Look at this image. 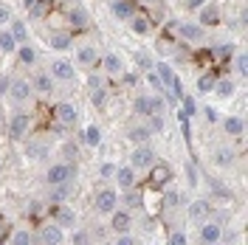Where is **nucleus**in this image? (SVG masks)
<instances>
[{
  "instance_id": "1",
  "label": "nucleus",
  "mask_w": 248,
  "mask_h": 245,
  "mask_svg": "<svg viewBox=\"0 0 248 245\" xmlns=\"http://www.w3.org/2000/svg\"><path fill=\"white\" fill-rule=\"evenodd\" d=\"M71 178H74V167H68V164H54V167H48V172H46V181H48V186L68 184Z\"/></svg>"
},
{
  "instance_id": "2",
  "label": "nucleus",
  "mask_w": 248,
  "mask_h": 245,
  "mask_svg": "<svg viewBox=\"0 0 248 245\" xmlns=\"http://www.w3.org/2000/svg\"><path fill=\"white\" fill-rule=\"evenodd\" d=\"M119 195L113 192V189H102L99 195H96V212L99 214H113L116 212V206H119Z\"/></svg>"
},
{
  "instance_id": "3",
  "label": "nucleus",
  "mask_w": 248,
  "mask_h": 245,
  "mask_svg": "<svg viewBox=\"0 0 248 245\" xmlns=\"http://www.w3.org/2000/svg\"><path fill=\"white\" fill-rule=\"evenodd\" d=\"M130 167L133 169H150L155 167V153L150 147H136L133 155H130Z\"/></svg>"
},
{
  "instance_id": "4",
  "label": "nucleus",
  "mask_w": 248,
  "mask_h": 245,
  "mask_svg": "<svg viewBox=\"0 0 248 245\" xmlns=\"http://www.w3.org/2000/svg\"><path fill=\"white\" fill-rule=\"evenodd\" d=\"M9 96L15 102H26L31 96V82H26V79H12L9 82Z\"/></svg>"
},
{
  "instance_id": "5",
  "label": "nucleus",
  "mask_w": 248,
  "mask_h": 245,
  "mask_svg": "<svg viewBox=\"0 0 248 245\" xmlns=\"http://www.w3.org/2000/svg\"><path fill=\"white\" fill-rule=\"evenodd\" d=\"M29 116L26 113H15L12 116V122H9V133H12V138H23L26 133H29Z\"/></svg>"
},
{
  "instance_id": "6",
  "label": "nucleus",
  "mask_w": 248,
  "mask_h": 245,
  "mask_svg": "<svg viewBox=\"0 0 248 245\" xmlns=\"http://www.w3.org/2000/svg\"><path fill=\"white\" fill-rule=\"evenodd\" d=\"M110 12L116 15V20H130V17L136 15V6H133V0H113Z\"/></svg>"
},
{
  "instance_id": "7",
  "label": "nucleus",
  "mask_w": 248,
  "mask_h": 245,
  "mask_svg": "<svg viewBox=\"0 0 248 245\" xmlns=\"http://www.w3.org/2000/svg\"><path fill=\"white\" fill-rule=\"evenodd\" d=\"M43 243L46 245H62L65 243V234H62V229L57 226V223H48V226H43Z\"/></svg>"
},
{
  "instance_id": "8",
  "label": "nucleus",
  "mask_w": 248,
  "mask_h": 245,
  "mask_svg": "<svg viewBox=\"0 0 248 245\" xmlns=\"http://www.w3.org/2000/svg\"><path fill=\"white\" fill-rule=\"evenodd\" d=\"M54 223H57L60 229H71V226L77 223L74 209H68V206H57V209H54Z\"/></svg>"
},
{
  "instance_id": "9",
  "label": "nucleus",
  "mask_w": 248,
  "mask_h": 245,
  "mask_svg": "<svg viewBox=\"0 0 248 245\" xmlns=\"http://www.w3.org/2000/svg\"><path fill=\"white\" fill-rule=\"evenodd\" d=\"M130 226H133V220H130V214L127 212H113V220H110V229L116 231V234H127L130 231Z\"/></svg>"
},
{
  "instance_id": "10",
  "label": "nucleus",
  "mask_w": 248,
  "mask_h": 245,
  "mask_svg": "<svg viewBox=\"0 0 248 245\" xmlns=\"http://www.w3.org/2000/svg\"><path fill=\"white\" fill-rule=\"evenodd\" d=\"M51 74H54L57 79H62V82H71V79H74V65H71L68 60H57L54 65H51Z\"/></svg>"
},
{
  "instance_id": "11",
  "label": "nucleus",
  "mask_w": 248,
  "mask_h": 245,
  "mask_svg": "<svg viewBox=\"0 0 248 245\" xmlns=\"http://www.w3.org/2000/svg\"><path fill=\"white\" fill-rule=\"evenodd\" d=\"M116 184L122 186L124 192H127V189H133V186H136V169H133V167L116 169Z\"/></svg>"
},
{
  "instance_id": "12",
  "label": "nucleus",
  "mask_w": 248,
  "mask_h": 245,
  "mask_svg": "<svg viewBox=\"0 0 248 245\" xmlns=\"http://www.w3.org/2000/svg\"><path fill=\"white\" fill-rule=\"evenodd\" d=\"M220 237H223V229H220V223H206L201 229V240L203 245H209V243H220Z\"/></svg>"
},
{
  "instance_id": "13",
  "label": "nucleus",
  "mask_w": 248,
  "mask_h": 245,
  "mask_svg": "<svg viewBox=\"0 0 248 245\" xmlns=\"http://www.w3.org/2000/svg\"><path fill=\"white\" fill-rule=\"evenodd\" d=\"M178 31H181V37H184V40H192V43L203 40V26H198V23H181Z\"/></svg>"
},
{
  "instance_id": "14",
  "label": "nucleus",
  "mask_w": 248,
  "mask_h": 245,
  "mask_svg": "<svg viewBox=\"0 0 248 245\" xmlns=\"http://www.w3.org/2000/svg\"><path fill=\"white\" fill-rule=\"evenodd\" d=\"M77 107L74 105H68V102H60L57 105V119H60L62 124H77Z\"/></svg>"
},
{
  "instance_id": "15",
  "label": "nucleus",
  "mask_w": 248,
  "mask_h": 245,
  "mask_svg": "<svg viewBox=\"0 0 248 245\" xmlns=\"http://www.w3.org/2000/svg\"><path fill=\"white\" fill-rule=\"evenodd\" d=\"M31 91L51 93V91H54V79L48 77V74H37V77H34V82H31Z\"/></svg>"
},
{
  "instance_id": "16",
  "label": "nucleus",
  "mask_w": 248,
  "mask_h": 245,
  "mask_svg": "<svg viewBox=\"0 0 248 245\" xmlns=\"http://www.w3.org/2000/svg\"><path fill=\"white\" fill-rule=\"evenodd\" d=\"M223 127H226V133H229V136H243V130H246V122H243L240 116H229V119L223 122Z\"/></svg>"
},
{
  "instance_id": "17",
  "label": "nucleus",
  "mask_w": 248,
  "mask_h": 245,
  "mask_svg": "<svg viewBox=\"0 0 248 245\" xmlns=\"http://www.w3.org/2000/svg\"><path fill=\"white\" fill-rule=\"evenodd\" d=\"M102 65H105V71H108V74H122V68H124V62H122L119 54H105Z\"/></svg>"
},
{
  "instance_id": "18",
  "label": "nucleus",
  "mask_w": 248,
  "mask_h": 245,
  "mask_svg": "<svg viewBox=\"0 0 248 245\" xmlns=\"http://www.w3.org/2000/svg\"><path fill=\"white\" fill-rule=\"evenodd\" d=\"M201 23L203 26H215V23H220V9L217 6H203V12H201Z\"/></svg>"
},
{
  "instance_id": "19",
  "label": "nucleus",
  "mask_w": 248,
  "mask_h": 245,
  "mask_svg": "<svg viewBox=\"0 0 248 245\" xmlns=\"http://www.w3.org/2000/svg\"><path fill=\"white\" fill-rule=\"evenodd\" d=\"M220 99H229V96H234V82L232 79H215V91Z\"/></svg>"
},
{
  "instance_id": "20",
  "label": "nucleus",
  "mask_w": 248,
  "mask_h": 245,
  "mask_svg": "<svg viewBox=\"0 0 248 245\" xmlns=\"http://www.w3.org/2000/svg\"><path fill=\"white\" fill-rule=\"evenodd\" d=\"M82 141H85V144H88V147H99V144H102V130H99V127H85V133H82Z\"/></svg>"
},
{
  "instance_id": "21",
  "label": "nucleus",
  "mask_w": 248,
  "mask_h": 245,
  "mask_svg": "<svg viewBox=\"0 0 248 245\" xmlns=\"http://www.w3.org/2000/svg\"><path fill=\"white\" fill-rule=\"evenodd\" d=\"M12 37L17 40V46H26V40H29V29H26L23 20H15V23H12Z\"/></svg>"
},
{
  "instance_id": "22",
  "label": "nucleus",
  "mask_w": 248,
  "mask_h": 245,
  "mask_svg": "<svg viewBox=\"0 0 248 245\" xmlns=\"http://www.w3.org/2000/svg\"><path fill=\"white\" fill-rule=\"evenodd\" d=\"M0 51L3 54H15L17 51V40L12 37V31H0Z\"/></svg>"
},
{
  "instance_id": "23",
  "label": "nucleus",
  "mask_w": 248,
  "mask_h": 245,
  "mask_svg": "<svg viewBox=\"0 0 248 245\" xmlns=\"http://www.w3.org/2000/svg\"><path fill=\"white\" fill-rule=\"evenodd\" d=\"M17 60L23 62V65H34L37 62V51L31 46H17Z\"/></svg>"
},
{
  "instance_id": "24",
  "label": "nucleus",
  "mask_w": 248,
  "mask_h": 245,
  "mask_svg": "<svg viewBox=\"0 0 248 245\" xmlns=\"http://www.w3.org/2000/svg\"><path fill=\"white\" fill-rule=\"evenodd\" d=\"M209 214V203L206 200H192V206H189V217L192 220H201V217Z\"/></svg>"
},
{
  "instance_id": "25",
  "label": "nucleus",
  "mask_w": 248,
  "mask_h": 245,
  "mask_svg": "<svg viewBox=\"0 0 248 245\" xmlns=\"http://www.w3.org/2000/svg\"><path fill=\"white\" fill-rule=\"evenodd\" d=\"M150 169H153V184H155V186L167 184V181H170V178H172L170 167H164V164H161V167H150Z\"/></svg>"
},
{
  "instance_id": "26",
  "label": "nucleus",
  "mask_w": 248,
  "mask_h": 245,
  "mask_svg": "<svg viewBox=\"0 0 248 245\" xmlns=\"http://www.w3.org/2000/svg\"><path fill=\"white\" fill-rule=\"evenodd\" d=\"M130 29L136 31V34H147V31H150V20L141 17V15H133L130 17Z\"/></svg>"
},
{
  "instance_id": "27",
  "label": "nucleus",
  "mask_w": 248,
  "mask_h": 245,
  "mask_svg": "<svg viewBox=\"0 0 248 245\" xmlns=\"http://www.w3.org/2000/svg\"><path fill=\"white\" fill-rule=\"evenodd\" d=\"M77 60L82 62V65H93V62H96V48L93 46H82L79 48V54H77Z\"/></svg>"
},
{
  "instance_id": "28",
  "label": "nucleus",
  "mask_w": 248,
  "mask_h": 245,
  "mask_svg": "<svg viewBox=\"0 0 248 245\" xmlns=\"http://www.w3.org/2000/svg\"><path fill=\"white\" fill-rule=\"evenodd\" d=\"M71 192H74V189H71V181H68V184H60L57 189H54V192H51V198H48V200H54V203H60V200L71 198Z\"/></svg>"
},
{
  "instance_id": "29",
  "label": "nucleus",
  "mask_w": 248,
  "mask_h": 245,
  "mask_svg": "<svg viewBox=\"0 0 248 245\" xmlns=\"http://www.w3.org/2000/svg\"><path fill=\"white\" fill-rule=\"evenodd\" d=\"M9 245H31V234H29L26 229H17L15 234H12Z\"/></svg>"
},
{
  "instance_id": "30",
  "label": "nucleus",
  "mask_w": 248,
  "mask_h": 245,
  "mask_svg": "<svg viewBox=\"0 0 248 245\" xmlns=\"http://www.w3.org/2000/svg\"><path fill=\"white\" fill-rule=\"evenodd\" d=\"M150 138V127H133L130 130V141H136V144H144Z\"/></svg>"
},
{
  "instance_id": "31",
  "label": "nucleus",
  "mask_w": 248,
  "mask_h": 245,
  "mask_svg": "<svg viewBox=\"0 0 248 245\" xmlns=\"http://www.w3.org/2000/svg\"><path fill=\"white\" fill-rule=\"evenodd\" d=\"M68 20L77 26V29H82V26H88V15L82 12V9H74V12H68Z\"/></svg>"
},
{
  "instance_id": "32",
  "label": "nucleus",
  "mask_w": 248,
  "mask_h": 245,
  "mask_svg": "<svg viewBox=\"0 0 248 245\" xmlns=\"http://www.w3.org/2000/svg\"><path fill=\"white\" fill-rule=\"evenodd\" d=\"M215 91V77L212 74H206V77L198 79V93H212Z\"/></svg>"
},
{
  "instance_id": "33",
  "label": "nucleus",
  "mask_w": 248,
  "mask_h": 245,
  "mask_svg": "<svg viewBox=\"0 0 248 245\" xmlns=\"http://www.w3.org/2000/svg\"><path fill=\"white\" fill-rule=\"evenodd\" d=\"M71 43H74V40H71L68 34H57V37L51 40V46L57 48V51H68V48H71Z\"/></svg>"
},
{
  "instance_id": "34",
  "label": "nucleus",
  "mask_w": 248,
  "mask_h": 245,
  "mask_svg": "<svg viewBox=\"0 0 248 245\" xmlns=\"http://www.w3.org/2000/svg\"><path fill=\"white\" fill-rule=\"evenodd\" d=\"M181 105H184L181 116H186V119H192V116L198 113V107H195V99H192V96H184V99H181Z\"/></svg>"
},
{
  "instance_id": "35",
  "label": "nucleus",
  "mask_w": 248,
  "mask_h": 245,
  "mask_svg": "<svg viewBox=\"0 0 248 245\" xmlns=\"http://www.w3.org/2000/svg\"><path fill=\"white\" fill-rule=\"evenodd\" d=\"M220 167H232L234 164V153L232 150H217V158H215Z\"/></svg>"
},
{
  "instance_id": "36",
  "label": "nucleus",
  "mask_w": 248,
  "mask_h": 245,
  "mask_svg": "<svg viewBox=\"0 0 248 245\" xmlns=\"http://www.w3.org/2000/svg\"><path fill=\"white\" fill-rule=\"evenodd\" d=\"M133 107H136V113H141V116H150V96H139Z\"/></svg>"
},
{
  "instance_id": "37",
  "label": "nucleus",
  "mask_w": 248,
  "mask_h": 245,
  "mask_svg": "<svg viewBox=\"0 0 248 245\" xmlns=\"http://www.w3.org/2000/svg\"><path fill=\"white\" fill-rule=\"evenodd\" d=\"M105 99H108V93H105V88H96V91L91 93L93 107H102V105H105Z\"/></svg>"
},
{
  "instance_id": "38",
  "label": "nucleus",
  "mask_w": 248,
  "mask_h": 245,
  "mask_svg": "<svg viewBox=\"0 0 248 245\" xmlns=\"http://www.w3.org/2000/svg\"><path fill=\"white\" fill-rule=\"evenodd\" d=\"M124 203H127L130 209H136V206H141V195H139V192H133V189H127V195H124Z\"/></svg>"
},
{
  "instance_id": "39",
  "label": "nucleus",
  "mask_w": 248,
  "mask_h": 245,
  "mask_svg": "<svg viewBox=\"0 0 248 245\" xmlns=\"http://www.w3.org/2000/svg\"><path fill=\"white\" fill-rule=\"evenodd\" d=\"M167 245H189V240H186L184 231H172V234H170V243H167Z\"/></svg>"
},
{
  "instance_id": "40",
  "label": "nucleus",
  "mask_w": 248,
  "mask_h": 245,
  "mask_svg": "<svg viewBox=\"0 0 248 245\" xmlns=\"http://www.w3.org/2000/svg\"><path fill=\"white\" fill-rule=\"evenodd\" d=\"M74 245H91L88 231H77V234H74Z\"/></svg>"
},
{
  "instance_id": "41",
  "label": "nucleus",
  "mask_w": 248,
  "mask_h": 245,
  "mask_svg": "<svg viewBox=\"0 0 248 245\" xmlns=\"http://www.w3.org/2000/svg\"><path fill=\"white\" fill-rule=\"evenodd\" d=\"M164 200H167V206H172V209H175V206L181 203V195H178V192H167V195H164Z\"/></svg>"
},
{
  "instance_id": "42",
  "label": "nucleus",
  "mask_w": 248,
  "mask_h": 245,
  "mask_svg": "<svg viewBox=\"0 0 248 245\" xmlns=\"http://www.w3.org/2000/svg\"><path fill=\"white\" fill-rule=\"evenodd\" d=\"M237 71H240V74H248V57H246V54H240V57H237Z\"/></svg>"
},
{
  "instance_id": "43",
  "label": "nucleus",
  "mask_w": 248,
  "mask_h": 245,
  "mask_svg": "<svg viewBox=\"0 0 248 245\" xmlns=\"http://www.w3.org/2000/svg\"><path fill=\"white\" fill-rule=\"evenodd\" d=\"M186 178H189V186H198V172H195V167H192V164L186 167Z\"/></svg>"
},
{
  "instance_id": "44",
  "label": "nucleus",
  "mask_w": 248,
  "mask_h": 245,
  "mask_svg": "<svg viewBox=\"0 0 248 245\" xmlns=\"http://www.w3.org/2000/svg\"><path fill=\"white\" fill-rule=\"evenodd\" d=\"M153 130H164V116H153V122H150V133Z\"/></svg>"
},
{
  "instance_id": "45",
  "label": "nucleus",
  "mask_w": 248,
  "mask_h": 245,
  "mask_svg": "<svg viewBox=\"0 0 248 245\" xmlns=\"http://www.w3.org/2000/svg\"><path fill=\"white\" fill-rule=\"evenodd\" d=\"M116 245H136V240H133L130 234H119V237H116Z\"/></svg>"
},
{
  "instance_id": "46",
  "label": "nucleus",
  "mask_w": 248,
  "mask_h": 245,
  "mask_svg": "<svg viewBox=\"0 0 248 245\" xmlns=\"http://www.w3.org/2000/svg\"><path fill=\"white\" fill-rule=\"evenodd\" d=\"M9 20H12V12H9L6 6H0V26H3V23H9Z\"/></svg>"
},
{
  "instance_id": "47",
  "label": "nucleus",
  "mask_w": 248,
  "mask_h": 245,
  "mask_svg": "<svg viewBox=\"0 0 248 245\" xmlns=\"http://www.w3.org/2000/svg\"><path fill=\"white\" fill-rule=\"evenodd\" d=\"M139 68H141V71H150V68H153V62H150L147 57H144V54H141V57H139Z\"/></svg>"
},
{
  "instance_id": "48",
  "label": "nucleus",
  "mask_w": 248,
  "mask_h": 245,
  "mask_svg": "<svg viewBox=\"0 0 248 245\" xmlns=\"http://www.w3.org/2000/svg\"><path fill=\"white\" fill-rule=\"evenodd\" d=\"M102 175H105V178L116 175V167H113V164H105V167H102Z\"/></svg>"
},
{
  "instance_id": "49",
  "label": "nucleus",
  "mask_w": 248,
  "mask_h": 245,
  "mask_svg": "<svg viewBox=\"0 0 248 245\" xmlns=\"http://www.w3.org/2000/svg\"><path fill=\"white\" fill-rule=\"evenodd\" d=\"M9 82H12V79H6V77L0 79V93H9Z\"/></svg>"
},
{
  "instance_id": "50",
  "label": "nucleus",
  "mask_w": 248,
  "mask_h": 245,
  "mask_svg": "<svg viewBox=\"0 0 248 245\" xmlns=\"http://www.w3.org/2000/svg\"><path fill=\"white\" fill-rule=\"evenodd\" d=\"M201 6H206V0H189V9H201Z\"/></svg>"
},
{
  "instance_id": "51",
  "label": "nucleus",
  "mask_w": 248,
  "mask_h": 245,
  "mask_svg": "<svg viewBox=\"0 0 248 245\" xmlns=\"http://www.w3.org/2000/svg\"><path fill=\"white\" fill-rule=\"evenodd\" d=\"M147 79H150V85H153V88H158V91H161V82H158V77H155V74H150Z\"/></svg>"
},
{
  "instance_id": "52",
  "label": "nucleus",
  "mask_w": 248,
  "mask_h": 245,
  "mask_svg": "<svg viewBox=\"0 0 248 245\" xmlns=\"http://www.w3.org/2000/svg\"><path fill=\"white\" fill-rule=\"evenodd\" d=\"M217 54H220V57H229V54H232V48H229V46H220V48H217Z\"/></svg>"
},
{
  "instance_id": "53",
  "label": "nucleus",
  "mask_w": 248,
  "mask_h": 245,
  "mask_svg": "<svg viewBox=\"0 0 248 245\" xmlns=\"http://www.w3.org/2000/svg\"><path fill=\"white\" fill-rule=\"evenodd\" d=\"M206 119H209V122H217V113L212 107H206Z\"/></svg>"
},
{
  "instance_id": "54",
  "label": "nucleus",
  "mask_w": 248,
  "mask_h": 245,
  "mask_svg": "<svg viewBox=\"0 0 248 245\" xmlns=\"http://www.w3.org/2000/svg\"><path fill=\"white\" fill-rule=\"evenodd\" d=\"M23 6H26V9H29V12H31V9L37 6V0H23Z\"/></svg>"
},
{
  "instance_id": "55",
  "label": "nucleus",
  "mask_w": 248,
  "mask_h": 245,
  "mask_svg": "<svg viewBox=\"0 0 248 245\" xmlns=\"http://www.w3.org/2000/svg\"><path fill=\"white\" fill-rule=\"evenodd\" d=\"M144 3H158V0H144Z\"/></svg>"
},
{
  "instance_id": "56",
  "label": "nucleus",
  "mask_w": 248,
  "mask_h": 245,
  "mask_svg": "<svg viewBox=\"0 0 248 245\" xmlns=\"http://www.w3.org/2000/svg\"><path fill=\"white\" fill-rule=\"evenodd\" d=\"M209 245H220V243H209Z\"/></svg>"
},
{
  "instance_id": "57",
  "label": "nucleus",
  "mask_w": 248,
  "mask_h": 245,
  "mask_svg": "<svg viewBox=\"0 0 248 245\" xmlns=\"http://www.w3.org/2000/svg\"><path fill=\"white\" fill-rule=\"evenodd\" d=\"M43 3H51V0H43Z\"/></svg>"
}]
</instances>
